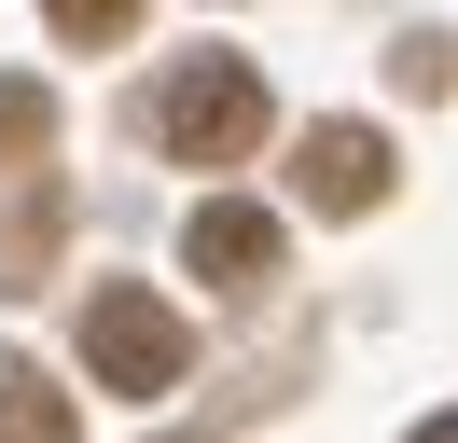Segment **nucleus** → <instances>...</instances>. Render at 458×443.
Returning <instances> with one entry per match:
<instances>
[{
    "instance_id": "f03ea898",
    "label": "nucleus",
    "mask_w": 458,
    "mask_h": 443,
    "mask_svg": "<svg viewBox=\"0 0 458 443\" xmlns=\"http://www.w3.org/2000/svg\"><path fill=\"white\" fill-rule=\"evenodd\" d=\"M84 374L125 388V402H153V388L195 374V319H181L167 291H140V277H98L84 291Z\"/></svg>"
},
{
    "instance_id": "423d86ee",
    "label": "nucleus",
    "mask_w": 458,
    "mask_h": 443,
    "mask_svg": "<svg viewBox=\"0 0 458 443\" xmlns=\"http://www.w3.org/2000/svg\"><path fill=\"white\" fill-rule=\"evenodd\" d=\"M56 180V97L42 83H0V194Z\"/></svg>"
},
{
    "instance_id": "7ed1b4c3",
    "label": "nucleus",
    "mask_w": 458,
    "mask_h": 443,
    "mask_svg": "<svg viewBox=\"0 0 458 443\" xmlns=\"http://www.w3.org/2000/svg\"><path fill=\"white\" fill-rule=\"evenodd\" d=\"M181 263H195L208 291H264V277H278V208H250V194H208V208L181 222Z\"/></svg>"
},
{
    "instance_id": "1a4fd4ad",
    "label": "nucleus",
    "mask_w": 458,
    "mask_h": 443,
    "mask_svg": "<svg viewBox=\"0 0 458 443\" xmlns=\"http://www.w3.org/2000/svg\"><path fill=\"white\" fill-rule=\"evenodd\" d=\"M417 443H458V402H445V415H430V430H417Z\"/></svg>"
},
{
    "instance_id": "9d476101",
    "label": "nucleus",
    "mask_w": 458,
    "mask_h": 443,
    "mask_svg": "<svg viewBox=\"0 0 458 443\" xmlns=\"http://www.w3.org/2000/svg\"><path fill=\"white\" fill-rule=\"evenodd\" d=\"M167 443H195V430H167Z\"/></svg>"
},
{
    "instance_id": "0eeeda50",
    "label": "nucleus",
    "mask_w": 458,
    "mask_h": 443,
    "mask_svg": "<svg viewBox=\"0 0 458 443\" xmlns=\"http://www.w3.org/2000/svg\"><path fill=\"white\" fill-rule=\"evenodd\" d=\"M0 443H84V415L42 360H0Z\"/></svg>"
},
{
    "instance_id": "20e7f679",
    "label": "nucleus",
    "mask_w": 458,
    "mask_h": 443,
    "mask_svg": "<svg viewBox=\"0 0 458 443\" xmlns=\"http://www.w3.org/2000/svg\"><path fill=\"white\" fill-rule=\"evenodd\" d=\"M292 194H306L319 222H361L375 194H389V138H375V125H306V153H292Z\"/></svg>"
},
{
    "instance_id": "f257e3e1",
    "label": "nucleus",
    "mask_w": 458,
    "mask_h": 443,
    "mask_svg": "<svg viewBox=\"0 0 458 443\" xmlns=\"http://www.w3.org/2000/svg\"><path fill=\"white\" fill-rule=\"evenodd\" d=\"M140 125H153L167 166H236V153L264 138V70H250V55H181V70L153 83Z\"/></svg>"
},
{
    "instance_id": "39448f33",
    "label": "nucleus",
    "mask_w": 458,
    "mask_h": 443,
    "mask_svg": "<svg viewBox=\"0 0 458 443\" xmlns=\"http://www.w3.org/2000/svg\"><path fill=\"white\" fill-rule=\"evenodd\" d=\"M56 222H70V194H56V180L0 194V291H42V263H56Z\"/></svg>"
},
{
    "instance_id": "6e6552de",
    "label": "nucleus",
    "mask_w": 458,
    "mask_h": 443,
    "mask_svg": "<svg viewBox=\"0 0 458 443\" xmlns=\"http://www.w3.org/2000/svg\"><path fill=\"white\" fill-rule=\"evenodd\" d=\"M140 28V0H56V42H125Z\"/></svg>"
}]
</instances>
